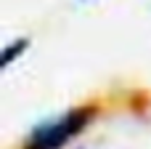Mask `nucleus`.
<instances>
[{
  "label": "nucleus",
  "instance_id": "nucleus-1",
  "mask_svg": "<svg viewBox=\"0 0 151 149\" xmlns=\"http://www.w3.org/2000/svg\"><path fill=\"white\" fill-rule=\"evenodd\" d=\"M93 117H96V107H93V104L74 107V109H69L66 115L37 125V128L29 133L24 149H61L64 144H69Z\"/></svg>",
  "mask_w": 151,
  "mask_h": 149
},
{
  "label": "nucleus",
  "instance_id": "nucleus-2",
  "mask_svg": "<svg viewBox=\"0 0 151 149\" xmlns=\"http://www.w3.org/2000/svg\"><path fill=\"white\" fill-rule=\"evenodd\" d=\"M27 45H29V40H27V37L13 40V43L3 51V67H11V64H13V59H16L19 53H24V51H27Z\"/></svg>",
  "mask_w": 151,
  "mask_h": 149
}]
</instances>
